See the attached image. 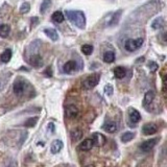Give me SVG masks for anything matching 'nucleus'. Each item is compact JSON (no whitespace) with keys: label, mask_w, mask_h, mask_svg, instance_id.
I'll return each instance as SVG.
<instances>
[{"label":"nucleus","mask_w":167,"mask_h":167,"mask_svg":"<svg viewBox=\"0 0 167 167\" xmlns=\"http://www.w3.org/2000/svg\"><path fill=\"white\" fill-rule=\"evenodd\" d=\"M158 142V139H150V140H146L142 143L141 145H140V148H141L142 151H144V153H148V151H150V150H153L155 147V145L157 144Z\"/></svg>","instance_id":"nucleus-4"},{"label":"nucleus","mask_w":167,"mask_h":167,"mask_svg":"<svg viewBox=\"0 0 167 167\" xmlns=\"http://www.w3.org/2000/svg\"><path fill=\"white\" fill-rule=\"evenodd\" d=\"M157 131H158L157 125L154 123H146L144 124V126H143V129H142L143 134L146 136L154 135L155 133H157Z\"/></svg>","instance_id":"nucleus-5"},{"label":"nucleus","mask_w":167,"mask_h":167,"mask_svg":"<svg viewBox=\"0 0 167 167\" xmlns=\"http://www.w3.org/2000/svg\"><path fill=\"white\" fill-rule=\"evenodd\" d=\"M92 140H93L94 144H96L98 146L100 145H103L106 143V138H104L103 135L101 134H98V133H95L93 136H92Z\"/></svg>","instance_id":"nucleus-13"},{"label":"nucleus","mask_w":167,"mask_h":167,"mask_svg":"<svg viewBox=\"0 0 167 167\" xmlns=\"http://www.w3.org/2000/svg\"><path fill=\"white\" fill-rule=\"evenodd\" d=\"M100 80V74L99 73H93L92 75H89L87 79H85V82L83 83L84 87L86 89H91L94 88L95 86H97V84Z\"/></svg>","instance_id":"nucleus-3"},{"label":"nucleus","mask_w":167,"mask_h":167,"mask_svg":"<svg viewBox=\"0 0 167 167\" xmlns=\"http://www.w3.org/2000/svg\"><path fill=\"white\" fill-rule=\"evenodd\" d=\"M125 74H126V70H125V68H123V67L118 66L114 69V75L116 79H123L125 76Z\"/></svg>","instance_id":"nucleus-16"},{"label":"nucleus","mask_w":167,"mask_h":167,"mask_svg":"<svg viewBox=\"0 0 167 167\" xmlns=\"http://www.w3.org/2000/svg\"><path fill=\"white\" fill-rule=\"evenodd\" d=\"M129 117H130V119H131V121L137 123V122H139L140 119H141V115H140V113L137 111V110H135V109H130V111H129Z\"/></svg>","instance_id":"nucleus-11"},{"label":"nucleus","mask_w":167,"mask_h":167,"mask_svg":"<svg viewBox=\"0 0 167 167\" xmlns=\"http://www.w3.org/2000/svg\"><path fill=\"white\" fill-rule=\"evenodd\" d=\"M66 16L73 25L80 29L86 27V17L82 11H66Z\"/></svg>","instance_id":"nucleus-1"},{"label":"nucleus","mask_w":167,"mask_h":167,"mask_svg":"<svg viewBox=\"0 0 167 167\" xmlns=\"http://www.w3.org/2000/svg\"><path fill=\"white\" fill-rule=\"evenodd\" d=\"M103 129L108 133H115L116 130H117V125H116L115 122H108L103 125Z\"/></svg>","instance_id":"nucleus-19"},{"label":"nucleus","mask_w":167,"mask_h":167,"mask_svg":"<svg viewBox=\"0 0 167 167\" xmlns=\"http://www.w3.org/2000/svg\"><path fill=\"white\" fill-rule=\"evenodd\" d=\"M24 89H25V84L23 82H21V80H18L14 84V93L17 94V95H20L22 94L23 92H24Z\"/></svg>","instance_id":"nucleus-9"},{"label":"nucleus","mask_w":167,"mask_h":167,"mask_svg":"<svg viewBox=\"0 0 167 167\" xmlns=\"http://www.w3.org/2000/svg\"><path fill=\"white\" fill-rule=\"evenodd\" d=\"M29 10H31V4L28 3V2H24V3H22V5H21L20 7V13L21 14H27Z\"/></svg>","instance_id":"nucleus-28"},{"label":"nucleus","mask_w":167,"mask_h":167,"mask_svg":"<svg viewBox=\"0 0 167 167\" xmlns=\"http://www.w3.org/2000/svg\"><path fill=\"white\" fill-rule=\"evenodd\" d=\"M77 114H79V110L75 106H72V104H70V106H68L66 108V115L68 118H74L76 117Z\"/></svg>","instance_id":"nucleus-12"},{"label":"nucleus","mask_w":167,"mask_h":167,"mask_svg":"<svg viewBox=\"0 0 167 167\" xmlns=\"http://www.w3.org/2000/svg\"><path fill=\"white\" fill-rule=\"evenodd\" d=\"M134 139V134L133 133H131V132H126V133H124L123 135L121 136V141L122 142H130L131 140H133Z\"/></svg>","instance_id":"nucleus-27"},{"label":"nucleus","mask_w":167,"mask_h":167,"mask_svg":"<svg viewBox=\"0 0 167 167\" xmlns=\"http://www.w3.org/2000/svg\"><path fill=\"white\" fill-rule=\"evenodd\" d=\"M114 92V89H113V86L112 85H106L104 86V93L108 96H111Z\"/></svg>","instance_id":"nucleus-30"},{"label":"nucleus","mask_w":167,"mask_h":167,"mask_svg":"<svg viewBox=\"0 0 167 167\" xmlns=\"http://www.w3.org/2000/svg\"><path fill=\"white\" fill-rule=\"evenodd\" d=\"M50 7H51V0H43V1H42V4H41L40 12L42 14H45Z\"/></svg>","instance_id":"nucleus-23"},{"label":"nucleus","mask_w":167,"mask_h":167,"mask_svg":"<svg viewBox=\"0 0 167 167\" xmlns=\"http://www.w3.org/2000/svg\"><path fill=\"white\" fill-rule=\"evenodd\" d=\"M155 98V92L154 91H147L144 95V99H143V106L147 107L148 104H150L153 103Z\"/></svg>","instance_id":"nucleus-15"},{"label":"nucleus","mask_w":167,"mask_h":167,"mask_svg":"<svg viewBox=\"0 0 167 167\" xmlns=\"http://www.w3.org/2000/svg\"><path fill=\"white\" fill-rule=\"evenodd\" d=\"M45 74H46L47 76H51V75H52V70H51V68H50V67L47 68L46 71H45Z\"/></svg>","instance_id":"nucleus-32"},{"label":"nucleus","mask_w":167,"mask_h":167,"mask_svg":"<svg viewBox=\"0 0 167 167\" xmlns=\"http://www.w3.org/2000/svg\"><path fill=\"white\" fill-rule=\"evenodd\" d=\"M8 167H15V166H8Z\"/></svg>","instance_id":"nucleus-34"},{"label":"nucleus","mask_w":167,"mask_h":167,"mask_svg":"<svg viewBox=\"0 0 167 167\" xmlns=\"http://www.w3.org/2000/svg\"><path fill=\"white\" fill-rule=\"evenodd\" d=\"M29 64L36 68H40L43 65V61H42V58L39 55H35L29 58Z\"/></svg>","instance_id":"nucleus-8"},{"label":"nucleus","mask_w":167,"mask_h":167,"mask_svg":"<svg viewBox=\"0 0 167 167\" xmlns=\"http://www.w3.org/2000/svg\"><path fill=\"white\" fill-rule=\"evenodd\" d=\"M82 52L86 55H90L93 52V46L90 45V44H85V45L82 46Z\"/></svg>","instance_id":"nucleus-25"},{"label":"nucleus","mask_w":167,"mask_h":167,"mask_svg":"<svg viewBox=\"0 0 167 167\" xmlns=\"http://www.w3.org/2000/svg\"><path fill=\"white\" fill-rule=\"evenodd\" d=\"M12 55H13L12 50L11 49H5L4 51L2 52V55H0V59H1V61L3 63H8L10 62V60L12 59Z\"/></svg>","instance_id":"nucleus-20"},{"label":"nucleus","mask_w":167,"mask_h":167,"mask_svg":"<svg viewBox=\"0 0 167 167\" xmlns=\"http://www.w3.org/2000/svg\"><path fill=\"white\" fill-rule=\"evenodd\" d=\"M93 145H94V142H93V140H92V139H85L79 144V148L80 150H83V151H88V150H90L92 147H93Z\"/></svg>","instance_id":"nucleus-6"},{"label":"nucleus","mask_w":167,"mask_h":167,"mask_svg":"<svg viewBox=\"0 0 167 167\" xmlns=\"http://www.w3.org/2000/svg\"><path fill=\"white\" fill-rule=\"evenodd\" d=\"M11 32V26L8 24H1L0 25V37L7 38Z\"/></svg>","instance_id":"nucleus-17"},{"label":"nucleus","mask_w":167,"mask_h":167,"mask_svg":"<svg viewBox=\"0 0 167 167\" xmlns=\"http://www.w3.org/2000/svg\"><path fill=\"white\" fill-rule=\"evenodd\" d=\"M82 137H83V132L80 129H74L71 131V139L73 141H79Z\"/></svg>","instance_id":"nucleus-21"},{"label":"nucleus","mask_w":167,"mask_h":167,"mask_svg":"<svg viewBox=\"0 0 167 167\" xmlns=\"http://www.w3.org/2000/svg\"><path fill=\"white\" fill-rule=\"evenodd\" d=\"M0 87H1V83H0Z\"/></svg>","instance_id":"nucleus-35"},{"label":"nucleus","mask_w":167,"mask_h":167,"mask_svg":"<svg viewBox=\"0 0 167 167\" xmlns=\"http://www.w3.org/2000/svg\"><path fill=\"white\" fill-rule=\"evenodd\" d=\"M148 68L153 71V72H155V71H157L158 70V68H159V66H158V64L157 63H155V62H150L148 63Z\"/></svg>","instance_id":"nucleus-31"},{"label":"nucleus","mask_w":167,"mask_h":167,"mask_svg":"<svg viewBox=\"0 0 167 167\" xmlns=\"http://www.w3.org/2000/svg\"><path fill=\"white\" fill-rule=\"evenodd\" d=\"M121 14H122V11H121V10H119L118 12H116V13H115L114 15H113L112 20L110 21V23H109V24L111 25V26L117 24V23H118V21H119V19H120Z\"/></svg>","instance_id":"nucleus-24"},{"label":"nucleus","mask_w":167,"mask_h":167,"mask_svg":"<svg viewBox=\"0 0 167 167\" xmlns=\"http://www.w3.org/2000/svg\"><path fill=\"white\" fill-rule=\"evenodd\" d=\"M38 122V117H31L28 118L27 120L24 122V125L26 127H34Z\"/></svg>","instance_id":"nucleus-26"},{"label":"nucleus","mask_w":167,"mask_h":167,"mask_svg":"<svg viewBox=\"0 0 167 167\" xmlns=\"http://www.w3.org/2000/svg\"><path fill=\"white\" fill-rule=\"evenodd\" d=\"M103 61L106 63H113L115 61V53L113 51H107L103 55Z\"/></svg>","instance_id":"nucleus-22"},{"label":"nucleus","mask_w":167,"mask_h":167,"mask_svg":"<svg viewBox=\"0 0 167 167\" xmlns=\"http://www.w3.org/2000/svg\"><path fill=\"white\" fill-rule=\"evenodd\" d=\"M62 148H63V142L59 139L53 140L51 145H50V151L52 154H58L59 151L62 150Z\"/></svg>","instance_id":"nucleus-7"},{"label":"nucleus","mask_w":167,"mask_h":167,"mask_svg":"<svg viewBox=\"0 0 167 167\" xmlns=\"http://www.w3.org/2000/svg\"><path fill=\"white\" fill-rule=\"evenodd\" d=\"M143 42L144 41H143L142 38L135 39V40H134V39H130V40H127L126 42H125L124 47L127 51L133 52V51H135V50L139 49L140 47L143 45Z\"/></svg>","instance_id":"nucleus-2"},{"label":"nucleus","mask_w":167,"mask_h":167,"mask_svg":"<svg viewBox=\"0 0 167 167\" xmlns=\"http://www.w3.org/2000/svg\"><path fill=\"white\" fill-rule=\"evenodd\" d=\"M162 25H163V19L161 17H159V18H157V19L154 21L153 25H151V26H153V28L157 29V28H160Z\"/></svg>","instance_id":"nucleus-29"},{"label":"nucleus","mask_w":167,"mask_h":167,"mask_svg":"<svg viewBox=\"0 0 167 167\" xmlns=\"http://www.w3.org/2000/svg\"><path fill=\"white\" fill-rule=\"evenodd\" d=\"M76 69V62L75 61H68L63 67V71L65 73H71Z\"/></svg>","instance_id":"nucleus-10"},{"label":"nucleus","mask_w":167,"mask_h":167,"mask_svg":"<svg viewBox=\"0 0 167 167\" xmlns=\"http://www.w3.org/2000/svg\"><path fill=\"white\" fill-rule=\"evenodd\" d=\"M44 34H46L47 37L50 38V40H52L55 42L59 40L58 32H56L55 29H53V28H45L44 29Z\"/></svg>","instance_id":"nucleus-14"},{"label":"nucleus","mask_w":167,"mask_h":167,"mask_svg":"<svg viewBox=\"0 0 167 167\" xmlns=\"http://www.w3.org/2000/svg\"><path fill=\"white\" fill-rule=\"evenodd\" d=\"M51 19H52V21H55V23H62L63 21H64L65 17H64V15H63L62 12L56 11V12H55V13L52 14Z\"/></svg>","instance_id":"nucleus-18"},{"label":"nucleus","mask_w":167,"mask_h":167,"mask_svg":"<svg viewBox=\"0 0 167 167\" xmlns=\"http://www.w3.org/2000/svg\"><path fill=\"white\" fill-rule=\"evenodd\" d=\"M37 23H38V18L37 17H34L31 19V25L32 26H36V24H37Z\"/></svg>","instance_id":"nucleus-33"}]
</instances>
